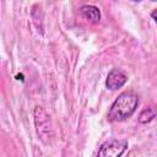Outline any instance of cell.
Here are the masks:
<instances>
[{"mask_svg": "<svg viewBox=\"0 0 157 157\" xmlns=\"http://www.w3.org/2000/svg\"><path fill=\"white\" fill-rule=\"evenodd\" d=\"M137 105H139V96L132 91H124L113 102L108 112L107 119L108 121L112 123L124 121L135 113Z\"/></svg>", "mask_w": 157, "mask_h": 157, "instance_id": "cell-1", "label": "cell"}, {"mask_svg": "<svg viewBox=\"0 0 157 157\" xmlns=\"http://www.w3.org/2000/svg\"><path fill=\"white\" fill-rule=\"evenodd\" d=\"M34 123H36L37 132L40 140L47 144L45 139H48V144H49V139L53 137V126H52L50 117L39 105L34 108Z\"/></svg>", "mask_w": 157, "mask_h": 157, "instance_id": "cell-2", "label": "cell"}, {"mask_svg": "<svg viewBox=\"0 0 157 157\" xmlns=\"http://www.w3.org/2000/svg\"><path fill=\"white\" fill-rule=\"evenodd\" d=\"M126 148H128L126 140L110 139L99 147L97 157H120Z\"/></svg>", "mask_w": 157, "mask_h": 157, "instance_id": "cell-3", "label": "cell"}, {"mask_svg": "<svg viewBox=\"0 0 157 157\" xmlns=\"http://www.w3.org/2000/svg\"><path fill=\"white\" fill-rule=\"evenodd\" d=\"M126 81H128V76L120 69L114 67L109 71V74L107 76L105 86H107V88L114 91V90H118V88L123 87Z\"/></svg>", "mask_w": 157, "mask_h": 157, "instance_id": "cell-4", "label": "cell"}, {"mask_svg": "<svg viewBox=\"0 0 157 157\" xmlns=\"http://www.w3.org/2000/svg\"><path fill=\"white\" fill-rule=\"evenodd\" d=\"M80 12L83 15L85 18H87L93 23H97L101 20V11L94 5H82L80 7Z\"/></svg>", "mask_w": 157, "mask_h": 157, "instance_id": "cell-5", "label": "cell"}, {"mask_svg": "<svg viewBox=\"0 0 157 157\" xmlns=\"http://www.w3.org/2000/svg\"><path fill=\"white\" fill-rule=\"evenodd\" d=\"M156 115V112L152 109V108H145L140 115H139V121L142 123V124H146V123H150Z\"/></svg>", "mask_w": 157, "mask_h": 157, "instance_id": "cell-6", "label": "cell"}, {"mask_svg": "<svg viewBox=\"0 0 157 157\" xmlns=\"http://www.w3.org/2000/svg\"><path fill=\"white\" fill-rule=\"evenodd\" d=\"M151 17L155 20V22H156V25H157V9H156V10H153V11L151 12Z\"/></svg>", "mask_w": 157, "mask_h": 157, "instance_id": "cell-7", "label": "cell"}]
</instances>
